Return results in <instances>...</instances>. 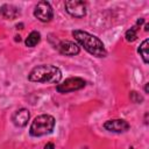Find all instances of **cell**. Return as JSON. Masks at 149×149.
I'll return each instance as SVG.
<instances>
[{
    "label": "cell",
    "instance_id": "cell-11",
    "mask_svg": "<svg viewBox=\"0 0 149 149\" xmlns=\"http://www.w3.org/2000/svg\"><path fill=\"white\" fill-rule=\"evenodd\" d=\"M40 41H41V34H40L38 31L34 30V31H31V33L28 35V37L26 38V45L29 47V48H33V47H35Z\"/></svg>",
    "mask_w": 149,
    "mask_h": 149
},
{
    "label": "cell",
    "instance_id": "cell-19",
    "mask_svg": "<svg viewBox=\"0 0 149 149\" xmlns=\"http://www.w3.org/2000/svg\"><path fill=\"white\" fill-rule=\"evenodd\" d=\"M129 149H134V148H133V147H129Z\"/></svg>",
    "mask_w": 149,
    "mask_h": 149
},
{
    "label": "cell",
    "instance_id": "cell-18",
    "mask_svg": "<svg viewBox=\"0 0 149 149\" xmlns=\"http://www.w3.org/2000/svg\"><path fill=\"white\" fill-rule=\"evenodd\" d=\"M15 37H16V38H15V41H19V42L21 41V38H20V36H15Z\"/></svg>",
    "mask_w": 149,
    "mask_h": 149
},
{
    "label": "cell",
    "instance_id": "cell-9",
    "mask_svg": "<svg viewBox=\"0 0 149 149\" xmlns=\"http://www.w3.org/2000/svg\"><path fill=\"white\" fill-rule=\"evenodd\" d=\"M20 14H21L20 8H17L14 5L5 3L0 7V15L6 20H14V19L19 17Z\"/></svg>",
    "mask_w": 149,
    "mask_h": 149
},
{
    "label": "cell",
    "instance_id": "cell-13",
    "mask_svg": "<svg viewBox=\"0 0 149 149\" xmlns=\"http://www.w3.org/2000/svg\"><path fill=\"white\" fill-rule=\"evenodd\" d=\"M139 26H140V24L136 23L134 27H132L130 29H128V30L126 31L125 37H126V40H127L128 42H134V41L137 38V29H139Z\"/></svg>",
    "mask_w": 149,
    "mask_h": 149
},
{
    "label": "cell",
    "instance_id": "cell-1",
    "mask_svg": "<svg viewBox=\"0 0 149 149\" xmlns=\"http://www.w3.org/2000/svg\"><path fill=\"white\" fill-rule=\"evenodd\" d=\"M72 35L76 38V41L81 47H84V49L88 54H91L95 57H99V58L107 56V50H106L102 41L99 37H97L87 31H84V30H73Z\"/></svg>",
    "mask_w": 149,
    "mask_h": 149
},
{
    "label": "cell",
    "instance_id": "cell-5",
    "mask_svg": "<svg viewBox=\"0 0 149 149\" xmlns=\"http://www.w3.org/2000/svg\"><path fill=\"white\" fill-rule=\"evenodd\" d=\"M34 15L42 22H49L54 16L51 5L48 1L37 2V5L35 6V9H34Z\"/></svg>",
    "mask_w": 149,
    "mask_h": 149
},
{
    "label": "cell",
    "instance_id": "cell-17",
    "mask_svg": "<svg viewBox=\"0 0 149 149\" xmlns=\"http://www.w3.org/2000/svg\"><path fill=\"white\" fill-rule=\"evenodd\" d=\"M144 30H146V31H148V30H149V24H148V23L146 24V27H144Z\"/></svg>",
    "mask_w": 149,
    "mask_h": 149
},
{
    "label": "cell",
    "instance_id": "cell-8",
    "mask_svg": "<svg viewBox=\"0 0 149 149\" xmlns=\"http://www.w3.org/2000/svg\"><path fill=\"white\" fill-rule=\"evenodd\" d=\"M57 49L62 55H65V56H76L80 51L79 45L72 41H62L57 45Z\"/></svg>",
    "mask_w": 149,
    "mask_h": 149
},
{
    "label": "cell",
    "instance_id": "cell-10",
    "mask_svg": "<svg viewBox=\"0 0 149 149\" xmlns=\"http://www.w3.org/2000/svg\"><path fill=\"white\" fill-rule=\"evenodd\" d=\"M29 118H30V113L27 108H21V109H17L13 116H12V120H13V123L16 126V127H24L28 121H29Z\"/></svg>",
    "mask_w": 149,
    "mask_h": 149
},
{
    "label": "cell",
    "instance_id": "cell-15",
    "mask_svg": "<svg viewBox=\"0 0 149 149\" xmlns=\"http://www.w3.org/2000/svg\"><path fill=\"white\" fill-rule=\"evenodd\" d=\"M44 149H55V144L52 142H48L45 146H44Z\"/></svg>",
    "mask_w": 149,
    "mask_h": 149
},
{
    "label": "cell",
    "instance_id": "cell-6",
    "mask_svg": "<svg viewBox=\"0 0 149 149\" xmlns=\"http://www.w3.org/2000/svg\"><path fill=\"white\" fill-rule=\"evenodd\" d=\"M65 10L73 17H83L86 15V3L80 0L65 1Z\"/></svg>",
    "mask_w": 149,
    "mask_h": 149
},
{
    "label": "cell",
    "instance_id": "cell-7",
    "mask_svg": "<svg viewBox=\"0 0 149 149\" xmlns=\"http://www.w3.org/2000/svg\"><path fill=\"white\" fill-rule=\"evenodd\" d=\"M104 128L112 133H125L129 129V123L123 119H112L104 123Z\"/></svg>",
    "mask_w": 149,
    "mask_h": 149
},
{
    "label": "cell",
    "instance_id": "cell-4",
    "mask_svg": "<svg viewBox=\"0 0 149 149\" xmlns=\"http://www.w3.org/2000/svg\"><path fill=\"white\" fill-rule=\"evenodd\" d=\"M86 85V81L83 78L79 77H71L65 79L62 84H58L56 90L59 93H69V92H73V91H78L81 90L84 86Z\"/></svg>",
    "mask_w": 149,
    "mask_h": 149
},
{
    "label": "cell",
    "instance_id": "cell-14",
    "mask_svg": "<svg viewBox=\"0 0 149 149\" xmlns=\"http://www.w3.org/2000/svg\"><path fill=\"white\" fill-rule=\"evenodd\" d=\"M130 99H132L133 102H136V104H141L143 101V97L140 93H137L136 91H132L130 92Z\"/></svg>",
    "mask_w": 149,
    "mask_h": 149
},
{
    "label": "cell",
    "instance_id": "cell-2",
    "mask_svg": "<svg viewBox=\"0 0 149 149\" xmlns=\"http://www.w3.org/2000/svg\"><path fill=\"white\" fill-rule=\"evenodd\" d=\"M28 79L34 83H51L57 84L62 79V71L50 64H42L35 66L28 74Z\"/></svg>",
    "mask_w": 149,
    "mask_h": 149
},
{
    "label": "cell",
    "instance_id": "cell-12",
    "mask_svg": "<svg viewBox=\"0 0 149 149\" xmlns=\"http://www.w3.org/2000/svg\"><path fill=\"white\" fill-rule=\"evenodd\" d=\"M148 45H149V40H144V41L140 44V47H139V49H137V52H139L140 56L142 57L144 64H148V63H149V58H148Z\"/></svg>",
    "mask_w": 149,
    "mask_h": 149
},
{
    "label": "cell",
    "instance_id": "cell-16",
    "mask_svg": "<svg viewBox=\"0 0 149 149\" xmlns=\"http://www.w3.org/2000/svg\"><path fill=\"white\" fill-rule=\"evenodd\" d=\"M144 91H146V93H148V92H149V83H147V84H146V87H144Z\"/></svg>",
    "mask_w": 149,
    "mask_h": 149
},
{
    "label": "cell",
    "instance_id": "cell-3",
    "mask_svg": "<svg viewBox=\"0 0 149 149\" xmlns=\"http://www.w3.org/2000/svg\"><path fill=\"white\" fill-rule=\"evenodd\" d=\"M55 127V119L49 114H41L34 119L30 125L29 134L31 136L38 137L47 134H50Z\"/></svg>",
    "mask_w": 149,
    "mask_h": 149
}]
</instances>
